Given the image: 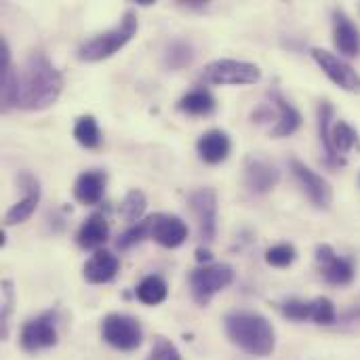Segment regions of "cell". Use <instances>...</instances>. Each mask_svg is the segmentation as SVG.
Here are the masks:
<instances>
[{"mask_svg": "<svg viewBox=\"0 0 360 360\" xmlns=\"http://www.w3.org/2000/svg\"><path fill=\"white\" fill-rule=\"evenodd\" d=\"M101 338L108 346L120 352H133L141 346L143 331L137 319L114 312L101 321Z\"/></svg>", "mask_w": 360, "mask_h": 360, "instance_id": "cell-6", "label": "cell"}, {"mask_svg": "<svg viewBox=\"0 0 360 360\" xmlns=\"http://www.w3.org/2000/svg\"><path fill=\"white\" fill-rule=\"evenodd\" d=\"M316 264L321 268L323 278L329 285L344 287L354 281V264L346 257H340L331 245H319L316 247Z\"/></svg>", "mask_w": 360, "mask_h": 360, "instance_id": "cell-11", "label": "cell"}, {"mask_svg": "<svg viewBox=\"0 0 360 360\" xmlns=\"http://www.w3.org/2000/svg\"><path fill=\"white\" fill-rule=\"evenodd\" d=\"M0 335L2 340L8 338V327H11V314L15 310V289L11 281H2L0 285Z\"/></svg>", "mask_w": 360, "mask_h": 360, "instance_id": "cell-30", "label": "cell"}, {"mask_svg": "<svg viewBox=\"0 0 360 360\" xmlns=\"http://www.w3.org/2000/svg\"><path fill=\"white\" fill-rule=\"evenodd\" d=\"M146 209H148V198H146V194H143L141 190H129V192L124 194L122 202H120L118 213H120V217H122L124 221L137 224V221H141Z\"/></svg>", "mask_w": 360, "mask_h": 360, "instance_id": "cell-26", "label": "cell"}, {"mask_svg": "<svg viewBox=\"0 0 360 360\" xmlns=\"http://www.w3.org/2000/svg\"><path fill=\"white\" fill-rule=\"evenodd\" d=\"M177 108L190 116H207L215 110V97L207 89H194L177 101Z\"/></svg>", "mask_w": 360, "mask_h": 360, "instance_id": "cell-22", "label": "cell"}, {"mask_svg": "<svg viewBox=\"0 0 360 360\" xmlns=\"http://www.w3.org/2000/svg\"><path fill=\"white\" fill-rule=\"evenodd\" d=\"M177 4L184 8H190V11H205L209 6L207 0H177Z\"/></svg>", "mask_w": 360, "mask_h": 360, "instance_id": "cell-35", "label": "cell"}, {"mask_svg": "<svg viewBox=\"0 0 360 360\" xmlns=\"http://www.w3.org/2000/svg\"><path fill=\"white\" fill-rule=\"evenodd\" d=\"M342 319H344V321H348V323H350V321H359V319H360V304H359V306H354L352 310H348V312H346V314H344Z\"/></svg>", "mask_w": 360, "mask_h": 360, "instance_id": "cell-36", "label": "cell"}, {"mask_svg": "<svg viewBox=\"0 0 360 360\" xmlns=\"http://www.w3.org/2000/svg\"><path fill=\"white\" fill-rule=\"evenodd\" d=\"M234 283V268L228 264H207L190 274V291L198 306H209V302Z\"/></svg>", "mask_w": 360, "mask_h": 360, "instance_id": "cell-5", "label": "cell"}, {"mask_svg": "<svg viewBox=\"0 0 360 360\" xmlns=\"http://www.w3.org/2000/svg\"><path fill=\"white\" fill-rule=\"evenodd\" d=\"M21 190L25 192V196L21 200H17L6 213H4V224L6 226H17V224H23L32 217V213L36 211L38 202H40V184L38 179L32 175V173H21L17 177Z\"/></svg>", "mask_w": 360, "mask_h": 360, "instance_id": "cell-13", "label": "cell"}, {"mask_svg": "<svg viewBox=\"0 0 360 360\" xmlns=\"http://www.w3.org/2000/svg\"><path fill=\"white\" fill-rule=\"evenodd\" d=\"M167 293H169V287H167L165 278L158 276V274L146 276V278L137 285V289H135L137 300H139L141 304H146V306H158V304H162V302L167 300Z\"/></svg>", "mask_w": 360, "mask_h": 360, "instance_id": "cell-24", "label": "cell"}, {"mask_svg": "<svg viewBox=\"0 0 360 360\" xmlns=\"http://www.w3.org/2000/svg\"><path fill=\"white\" fill-rule=\"evenodd\" d=\"M291 173L297 179V184L302 186V190L306 192V196L319 207V209H329L333 202V190L331 184L319 175L316 171H312L306 162H302L300 158H291L289 160Z\"/></svg>", "mask_w": 360, "mask_h": 360, "instance_id": "cell-9", "label": "cell"}, {"mask_svg": "<svg viewBox=\"0 0 360 360\" xmlns=\"http://www.w3.org/2000/svg\"><path fill=\"white\" fill-rule=\"evenodd\" d=\"M19 344L25 352L49 350L57 344V314L42 312L36 319H30L19 333Z\"/></svg>", "mask_w": 360, "mask_h": 360, "instance_id": "cell-7", "label": "cell"}, {"mask_svg": "<svg viewBox=\"0 0 360 360\" xmlns=\"http://www.w3.org/2000/svg\"><path fill=\"white\" fill-rule=\"evenodd\" d=\"M150 232H152V217H146V219L133 224L127 232H122L116 240V247L120 251H129L135 245H139L141 240H146L150 236Z\"/></svg>", "mask_w": 360, "mask_h": 360, "instance_id": "cell-29", "label": "cell"}, {"mask_svg": "<svg viewBox=\"0 0 360 360\" xmlns=\"http://www.w3.org/2000/svg\"><path fill=\"white\" fill-rule=\"evenodd\" d=\"M120 270V259L110 251H95L82 266V276L91 285H105L116 278Z\"/></svg>", "mask_w": 360, "mask_h": 360, "instance_id": "cell-17", "label": "cell"}, {"mask_svg": "<svg viewBox=\"0 0 360 360\" xmlns=\"http://www.w3.org/2000/svg\"><path fill=\"white\" fill-rule=\"evenodd\" d=\"M196 152H198L200 160H205L207 165H219L232 152L230 135L221 129H211L205 135H200V139L196 143Z\"/></svg>", "mask_w": 360, "mask_h": 360, "instance_id": "cell-18", "label": "cell"}, {"mask_svg": "<svg viewBox=\"0 0 360 360\" xmlns=\"http://www.w3.org/2000/svg\"><path fill=\"white\" fill-rule=\"evenodd\" d=\"M268 97L274 108V127L270 129L272 137H289L302 127V114L285 99V95L276 89L268 91Z\"/></svg>", "mask_w": 360, "mask_h": 360, "instance_id": "cell-15", "label": "cell"}, {"mask_svg": "<svg viewBox=\"0 0 360 360\" xmlns=\"http://www.w3.org/2000/svg\"><path fill=\"white\" fill-rule=\"evenodd\" d=\"M331 127H333V105L329 101H323L319 105V133H321V141H323L327 160L331 165H344V158L335 152V148L331 143Z\"/></svg>", "mask_w": 360, "mask_h": 360, "instance_id": "cell-23", "label": "cell"}, {"mask_svg": "<svg viewBox=\"0 0 360 360\" xmlns=\"http://www.w3.org/2000/svg\"><path fill=\"white\" fill-rule=\"evenodd\" d=\"M281 179V173L274 165L264 158H247L245 162V186L253 194H268Z\"/></svg>", "mask_w": 360, "mask_h": 360, "instance_id": "cell-16", "label": "cell"}, {"mask_svg": "<svg viewBox=\"0 0 360 360\" xmlns=\"http://www.w3.org/2000/svg\"><path fill=\"white\" fill-rule=\"evenodd\" d=\"M150 238L165 247V249H177L188 238V226L181 217L171 213H158L152 215V232Z\"/></svg>", "mask_w": 360, "mask_h": 360, "instance_id": "cell-12", "label": "cell"}, {"mask_svg": "<svg viewBox=\"0 0 360 360\" xmlns=\"http://www.w3.org/2000/svg\"><path fill=\"white\" fill-rule=\"evenodd\" d=\"M211 255H209V251H198V262H202V259H209Z\"/></svg>", "mask_w": 360, "mask_h": 360, "instance_id": "cell-37", "label": "cell"}, {"mask_svg": "<svg viewBox=\"0 0 360 360\" xmlns=\"http://www.w3.org/2000/svg\"><path fill=\"white\" fill-rule=\"evenodd\" d=\"M63 91V76L53 65V61L36 51L32 53L23 70L19 72V93H17V108L27 112H40L51 108Z\"/></svg>", "mask_w": 360, "mask_h": 360, "instance_id": "cell-1", "label": "cell"}, {"mask_svg": "<svg viewBox=\"0 0 360 360\" xmlns=\"http://www.w3.org/2000/svg\"><path fill=\"white\" fill-rule=\"evenodd\" d=\"M148 360H181L179 350L165 338H156L154 346H152V352Z\"/></svg>", "mask_w": 360, "mask_h": 360, "instance_id": "cell-34", "label": "cell"}, {"mask_svg": "<svg viewBox=\"0 0 360 360\" xmlns=\"http://www.w3.org/2000/svg\"><path fill=\"white\" fill-rule=\"evenodd\" d=\"M17 93H19V72L15 70L8 42L0 38V105L2 112L17 108Z\"/></svg>", "mask_w": 360, "mask_h": 360, "instance_id": "cell-14", "label": "cell"}, {"mask_svg": "<svg viewBox=\"0 0 360 360\" xmlns=\"http://www.w3.org/2000/svg\"><path fill=\"white\" fill-rule=\"evenodd\" d=\"M190 211L198 224L200 238L213 243L217 236V194L213 188H196L188 196Z\"/></svg>", "mask_w": 360, "mask_h": 360, "instance_id": "cell-8", "label": "cell"}, {"mask_svg": "<svg viewBox=\"0 0 360 360\" xmlns=\"http://www.w3.org/2000/svg\"><path fill=\"white\" fill-rule=\"evenodd\" d=\"M312 57H314V61L321 65V70H323L340 89L352 91V93L360 91V76L356 74V70H354L350 63H346L342 57H338V55H333V53H329V51H325V49H312Z\"/></svg>", "mask_w": 360, "mask_h": 360, "instance_id": "cell-10", "label": "cell"}, {"mask_svg": "<svg viewBox=\"0 0 360 360\" xmlns=\"http://www.w3.org/2000/svg\"><path fill=\"white\" fill-rule=\"evenodd\" d=\"M139 30V21H137V13L135 11H124L120 21L105 30L95 34L93 38L84 40L78 46V59L86 61V63H95V61H103L110 59L112 55H116L124 44H129L133 40V36Z\"/></svg>", "mask_w": 360, "mask_h": 360, "instance_id": "cell-3", "label": "cell"}, {"mask_svg": "<svg viewBox=\"0 0 360 360\" xmlns=\"http://www.w3.org/2000/svg\"><path fill=\"white\" fill-rule=\"evenodd\" d=\"M333 42L346 57H354L360 51L359 27L350 21V17L342 11L333 13Z\"/></svg>", "mask_w": 360, "mask_h": 360, "instance_id": "cell-20", "label": "cell"}, {"mask_svg": "<svg viewBox=\"0 0 360 360\" xmlns=\"http://www.w3.org/2000/svg\"><path fill=\"white\" fill-rule=\"evenodd\" d=\"M281 312L291 321H312V302L289 300L281 304Z\"/></svg>", "mask_w": 360, "mask_h": 360, "instance_id": "cell-33", "label": "cell"}, {"mask_svg": "<svg viewBox=\"0 0 360 360\" xmlns=\"http://www.w3.org/2000/svg\"><path fill=\"white\" fill-rule=\"evenodd\" d=\"M74 139L86 148V150H95L99 148L101 143V133H99V127H97V120L86 114V116H80L74 124Z\"/></svg>", "mask_w": 360, "mask_h": 360, "instance_id": "cell-25", "label": "cell"}, {"mask_svg": "<svg viewBox=\"0 0 360 360\" xmlns=\"http://www.w3.org/2000/svg\"><path fill=\"white\" fill-rule=\"evenodd\" d=\"M224 327L230 342L243 352L259 359H266L274 352L276 333L266 316L249 310H234L226 316Z\"/></svg>", "mask_w": 360, "mask_h": 360, "instance_id": "cell-2", "label": "cell"}, {"mask_svg": "<svg viewBox=\"0 0 360 360\" xmlns=\"http://www.w3.org/2000/svg\"><path fill=\"white\" fill-rule=\"evenodd\" d=\"M295 259H297V251H295L293 245H287V243L274 245V247H270L266 251V264L274 266V268H287Z\"/></svg>", "mask_w": 360, "mask_h": 360, "instance_id": "cell-31", "label": "cell"}, {"mask_svg": "<svg viewBox=\"0 0 360 360\" xmlns=\"http://www.w3.org/2000/svg\"><path fill=\"white\" fill-rule=\"evenodd\" d=\"M105 184H108V177L103 171H84L74 181V198L80 205L93 207L103 198Z\"/></svg>", "mask_w": 360, "mask_h": 360, "instance_id": "cell-19", "label": "cell"}, {"mask_svg": "<svg viewBox=\"0 0 360 360\" xmlns=\"http://www.w3.org/2000/svg\"><path fill=\"white\" fill-rule=\"evenodd\" d=\"M338 319L335 306L329 297H316L312 300V321L316 325H331Z\"/></svg>", "mask_w": 360, "mask_h": 360, "instance_id": "cell-32", "label": "cell"}, {"mask_svg": "<svg viewBox=\"0 0 360 360\" xmlns=\"http://www.w3.org/2000/svg\"><path fill=\"white\" fill-rule=\"evenodd\" d=\"M108 236H110L108 219L103 217V213H93L82 221V226L76 234V243L84 251H93V249L99 251V247L108 240Z\"/></svg>", "mask_w": 360, "mask_h": 360, "instance_id": "cell-21", "label": "cell"}, {"mask_svg": "<svg viewBox=\"0 0 360 360\" xmlns=\"http://www.w3.org/2000/svg\"><path fill=\"white\" fill-rule=\"evenodd\" d=\"M331 143L340 156L348 154L354 146H359V133L346 120H338L331 127Z\"/></svg>", "mask_w": 360, "mask_h": 360, "instance_id": "cell-27", "label": "cell"}, {"mask_svg": "<svg viewBox=\"0 0 360 360\" xmlns=\"http://www.w3.org/2000/svg\"><path fill=\"white\" fill-rule=\"evenodd\" d=\"M259 78H262L259 65L240 59H215L200 74V80L205 84H217V86L255 84L259 82Z\"/></svg>", "mask_w": 360, "mask_h": 360, "instance_id": "cell-4", "label": "cell"}, {"mask_svg": "<svg viewBox=\"0 0 360 360\" xmlns=\"http://www.w3.org/2000/svg\"><path fill=\"white\" fill-rule=\"evenodd\" d=\"M194 59V49L186 40H173L165 51V63L171 70H181Z\"/></svg>", "mask_w": 360, "mask_h": 360, "instance_id": "cell-28", "label": "cell"}]
</instances>
